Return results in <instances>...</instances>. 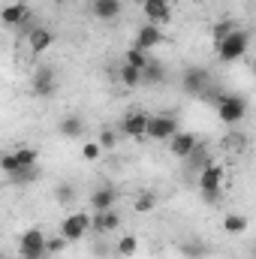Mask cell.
Here are the masks:
<instances>
[{"label": "cell", "instance_id": "obj_16", "mask_svg": "<svg viewBox=\"0 0 256 259\" xmlns=\"http://www.w3.org/2000/svg\"><path fill=\"white\" fill-rule=\"evenodd\" d=\"M27 15H30V9L24 6V3H9L6 9H3V24L6 27H24V21H27Z\"/></svg>", "mask_w": 256, "mask_h": 259}, {"label": "cell", "instance_id": "obj_17", "mask_svg": "<svg viewBox=\"0 0 256 259\" xmlns=\"http://www.w3.org/2000/svg\"><path fill=\"white\" fill-rule=\"evenodd\" d=\"M163 81H166V66L160 64V61H154V58H151V64L142 69V84L157 88V84H163Z\"/></svg>", "mask_w": 256, "mask_h": 259}, {"label": "cell", "instance_id": "obj_13", "mask_svg": "<svg viewBox=\"0 0 256 259\" xmlns=\"http://www.w3.org/2000/svg\"><path fill=\"white\" fill-rule=\"evenodd\" d=\"M181 88H184L187 94H205V88H208V72H205L202 66L187 69V72L181 75Z\"/></svg>", "mask_w": 256, "mask_h": 259}, {"label": "cell", "instance_id": "obj_12", "mask_svg": "<svg viewBox=\"0 0 256 259\" xmlns=\"http://www.w3.org/2000/svg\"><path fill=\"white\" fill-rule=\"evenodd\" d=\"M94 214V232H100V235H109V232H115L118 226H121V214L112 208V211H91Z\"/></svg>", "mask_w": 256, "mask_h": 259}, {"label": "cell", "instance_id": "obj_10", "mask_svg": "<svg viewBox=\"0 0 256 259\" xmlns=\"http://www.w3.org/2000/svg\"><path fill=\"white\" fill-rule=\"evenodd\" d=\"M220 187H223V166L211 160V163L199 172V190L205 193V190H220Z\"/></svg>", "mask_w": 256, "mask_h": 259}, {"label": "cell", "instance_id": "obj_14", "mask_svg": "<svg viewBox=\"0 0 256 259\" xmlns=\"http://www.w3.org/2000/svg\"><path fill=\"white\" fill-rule=\"evenodd\" d=\"M115 202H118V190L115 187H97L94 193H91V211H112L115 208Z\"/></svg>", "mask_w": 256, "mask_h": 259}, {"label": "cell", "instance_id": "obj_36", "mask_svg": "<svg viewBox=\"0 0 256 259\" xmlns=\"http://www.w3.org/2000/svg\"><path fill=\"white\" fill-rule=\"evenodd\" d=\"M253 72H256V64H253Z\"/></svg>", "mask_w": 256, "mask_h": 259}, {"label": "cell", "instance_id": "obj_29", "mask_svg": "<svg viewBox=\"0 0 256 259\" xmlns=\"http://www.w3.org/2000/svg\"><path fill=\"white\" fill-rule=\"evenodd\" d=\"M157 208V196L154 193H139L136 196V211L145 214V211H154Z\"/></svg>", "mask_w": 256, "mask_h": 259}, {"label": "cell", "instance_id": "obj_6", "mask_svg": "<svg viewBox=\"0 0 256 259\" xmlns=\"http://www.w3.org/2000/svg\"><path fill=\"white\" fill-rule=\"evenodd\" d=\"M148 121H151V115H145V112H130L121 118V133L127 136V139H145L148 136Z\"/></svg>", "mask_w": 256, "mask_h": 259}, {"label": "cell", "instance_id": "obj_25", "mask_svg": "<svg viewBox=\"0 0 256 259\" xmlns=\"http://www.w3.org/2000/svg\"><path fill=\"white\" fill-rule=\"evenodd\" d=\"M36 175H39L36 166H24V169H18L15 175H9V181H12V184H30V181H36Z\"/></svg>", "mask_w": 256, "mask_h": 259}, {"label": "cell", "instance_id": "obj_27", "mask_svg": "<svg viewBox=\"0 0 256 259\" xmlns=\"http://www.w3.org/2000/svg\"><path fill=\"white\" fill-rule=\"evenodd\" d=\"M55 199H58V205H72V199H75V187L64 181V184H58L55 187Z\"/></svg>", "mask_w": 256, "mask_h": 259}, {"label": "cell", "instance_id": "obj_34", "mask_svg": "<svg viewBox=\"0 0 256 259\" xmlns=\"http://www.w3.org/2000/svg\"><path fill=\"white\" fill-rule=\"evenodd\" d=\"M202 199H205V205H217L220 202V190H205Z\"/></svg>", "mask_w": 256, "mask_h": 259}, {"label": "cell", "instance_id": "obj_1", "mask_svg": "<svg viewBox=\"0 0 256 259\" xmlns=\"http://www.w3.org/2000/svg\"><path fill=\"white\" fill-rule=\"evenodd\" d=\"M214 109H217L220 124L235 127V124H241L244 115H247V100H244L241 94H217V97H214Z\"/></svg>", "mask_w": 256, "mask_h": 259}, {"label": "cell", "instance_id": "obj_21", "mask_svg": "<svg viewBox=\"0 0 256 259\" xmlns=\"http://www.w3.org/2000/svg\"><path fill=\"white\" fill-rule=\"evenodd\" d=\"M232 30H235V21H229V18L217 21V24L211 27V39H214V49H217V46H220V42H223V39H226Z\"/></svg>", "mask_w": 256, "mask_h": 259}, {"label": "cell", "instance_id": "obj_2", "mask_svg": "<svg viewBox=\"0 0 256 259\" xmlns=\"http://www.w3.org/2000/svg\"><path fill=\"white\" fill-rule=\"evenodd\" d=\"M247 49H250V33H247L244 27H235V30L217 46V58H220L223 64H235V61H241V58L247 55Z\"/></svg>", "mask_w": 256, "mask_h": 259}, {"label": "cell", "instance_id": "obj_3", "mask_svg": "<svg viewBox=\"0 0 256 259\" xmlns=\"http://www.w3.org/2000/svg\"><path fill=\"white\" fill-rule=\"evenodd\" d=\"M94 226V214H88V211H72V214H66L64 220H61V235H64L66 241H81L84 238V232Z\"/></svg>", "mask_w": 256, "mask_h": 259}, {"label": "cell", "instance_id": "obj_18", "mask_svg": "<svg viewBox=\"0 0 256 259\" xmlns=\"http://www.w3.org/2000/svg\"><path fill=\"white\" fill-rule=\"evenodd\" d=\"M58 130H61L64 139H81V136H84V121H81L78 115H66L64 121L58 124Z\"/></svg>", "mask_w": 256, "mask_h": 259}, {"label": "cell", "instance_id": "obj_15", "mask_svg": "<svg viewBox=\"0 0 256 259\" xmlns=\"http://www.w3.org/2000/svg\"><path fill=\"white\" fill-rule=\"evenodd\" d=\"M91 12L100 21H115L121 15V0H91Z\"/></svg>", "mask_w": 256, "mask_h": 259}, {"label": "cell", "instance_id": "obj_9", "mask_svg": "<svg viewBox=\"0 0 256 259\" xmlns=\"http://www.w3.org/2000/svg\"><path fill=\"white\" fill-rule=\"evenodd\" d=\"M52 42H55V30H52V27H30V33H27V46H30L33 55L49 52Z\"/></svg>", "mask_w": 256, "mask_h": 259}, {"label": "cell", "instance_id": "obj_31", "mask_svg": "<svg viewBox=\"0 0 256 259\" xmlns=\"http://www.w3.org/2000/svg\"><path fill=\"white\" fill-rule=\"evenodd\" d=\"M66 244H69V241H66L64 235H52V238H49V256H58V253H64Z\"/></svg>", "mask_w": 256, "mask_h": 259}, {"label": "cell", "instance_id": "obj_19", "mask_svg": "<svg viewBox=\"0 0 256 259\" xmlns=\"http://www.w3.org/2000/svg\"><path fill=\"white\" fill-rule=\"evenodd\" d=\"M223 229L229 235H244L247 232V217L244 214H226L223 217Z\"/></svg>", "mask_w": 256, "mask_h": 259}, {"label": "cell", "instance_id": "obj_5", "mask_svg": "<svg viewBox=\"0 0 256 259\" xmlns=\"http://www.w3.org/2000/svg\"><path fill=\"white\" fill-rule=\"evenodd\" d=\"M196 148H199V139H196V133H190V130H178L169 139V154L178 157V160H187Z\"/></svg>", "mask_w": 256, "mask_h": 259}, {"label": "cell", "instance_id": "obj_8", "mask_svg": "<svg viewBox=\"0 0 256 259\" xmlns=\"http://www.w3.org/2000/svg\"><path fill=\"white\" fill-rule=\"evenodd\" d=\"M157 46H163V30H160V24H142L139 30H136V49H142V52H154Z\"/></svg>", "mask_w": 256, "mask_h": 259}, {"label": "cell", "instance_id": "obj_33", "mask_svg": "<svg viewBox=\"0 0 256 259\" xmlns=\"http://www.w3.org/2000/svg\"><path fill=\"white\" fill-rule=\"evenodd\" d=\"M97 142H100L103 148H115V142H118V136H115V130H103Z\"/></svg>", "mask_w": 256, "mask_h": 259}, {"label": "cell", "instance_id": "obj_22", "mask_svg": "<svg viewBox=\"0 0 256 259\" xmlns=\"http://www.w3.org/2000/svg\"><path fill=\"white\" fill-rule=\"evenodd\" d=\"M121 84H124V88H139V84H142V69L124 64L121 66Z\"/></svg>", "mask_w": 256, "mask_h": 259}, {"label": "cell", "instance_id": "obj_28", "mask_svg": "<svg viewBox=\"0 0 256 259\" xmlns=\"http://www.w3.org/2000/svg\"><path fill=\"white\" fill-rule=\"evenodd\" d=\"M0 169H3V175H6V178H9V175H15V172L21 169V163H18L15 151H12V154H3V157H0Z\"/></svg>", "mask_w": 256, "mask_h": 259}, {"label": "cell", "instance_id": "obj_35", "mask_svg": "<svg viewBox=\"0 0 256 259\" xmlns=\"http://www.w3.org/2000/svg\"><path fill=\"white\" fill-rule=\"evenodd\" d=\"M130 3H139V6H142V3H145V0H130Z\"/></svg>", "mask_w": 256, "mask_h": 259}, {"label": "cell", "instance_id": "obj_32", "mask_svg": "<svg viewBox=\"0 0 256 259\" xmlns=\"http://www.w3.org/2000/svg\"><path fill=\"white\" fill-rule=\"evenodd\" d=\"M181 253H184L187 259H202V256H205L202 244H184V247H181Z\"/></svg>", "mask_w": 256, "mask_h": 259}, {"label": "cell", "instance_id": "obj_20", "mask_svg": "<svg viewBox=\"0 0 256 259\" xmlns=\"http://www.w3.org/2000/svg\"><path fill=\"white\" fill-rule=\"evenodd\" d=\"M124 64H130V66H136V69H145V66L151 64V52H142V49H127L124 52Z\"/></svg>", "mask_w": 256, "mask_h": 259}, {"label": "cell", "instance_id": "obj_26", "mask_svg": "<svg viewBox=\"0 0 256 259\" xmlns=\"http://www.w3.org/2000/svg\"><path fill=\"white\" fill-rule=\"evenodd\" d=\"M115 250H118L121 256H133V253L139 250V238H136V235H121V238H118V247H115Z\"/></svg>", "mask_w": 256, "mask_h": 259}, {"label": "cell", "instance_id": "obj_11", "mask_svg": "<svg viewBox=\"0 0 256 259\" xmlns=\"http://www.w3.org/2000/svg\"><path fill=\"white\" fill-rule=\"evenodd\" d=\"M142 12H145V18H148L151 24H163V21L172 18L169 0H145V3H142Z\"/></svg>", "mask_w": 256, "mask_h": 259}, {"label": "cell", "instance_id": "obj_4", "mask_svg": "<svg viewBox=\"0 0 256 259\" xmlns=\"http://www.w3.org/2000/svg\"><path fill=\"white\" fill-rule=\"evenodd\" d=\"M175 133H178L175 115H151V121H148V139H154V142H169Z\"/></svg>", "mask_w": 256, "mask_h": 259}, {"label": "cell", "instance_id": "obj_30", "mask_svg": "<svg viewBox=\"0 0 256 259\" xmlns=\"http://www.w3.org/2000/svg\"><path fill=\"white\" fill-rule=\"evenodd\" d=\"M81 157H84L88 163H94V160H100V157H103V145H100V142H88V145L81 148Z\"/></svg>", "mask_w": 256, "mask_h": 259}, {"label": "cell", "instance_id": "obj_23", "mask_svg": "<svg viewBox=\"0 0 256 259\" xmlns=\"http://www.w3.org/2000/svg\"><path fill=\"white\" fill-rule=\"evenodd\" d=\"M208 163H211V157H208V151H205L202 145H199V148L193 151L190 157H187V166H190V169H199V172H202V169H205Z\"/></svg>", "mask_w": 256, "mask_h": 259}, {"label": "cell", "instance_id": "obj_24", "mask_svg": "<svg viewBox=\"0 0 256 259\" xmlns=\"http://www.w3.org/2000/svg\"><path fill=\"white\" fill-rule=\"evenodd\" d=\"M15 157H18V163H21V169H24V166H36L39 151H36V148H30V145H24V148H18V151H15Z\"/></svg>", "mask_w": 256, "mask_h": 259}, {"label": "cell", "instance_id": "obj_7", "mask_svg": "<svg viewBox=\"0 0 256 259\" xmlns=\"http://www.w3.org/2000/svg\"><path fill=\"white\" fill-rule=\"evenodd\" d=\"M30 88H33L36 97H52V94L58 91V75H55V69H52V66H39V69L33 72V78H30Z\"/></svg>", "mask_w": 256, "mask_h": 259}]
</instances>
